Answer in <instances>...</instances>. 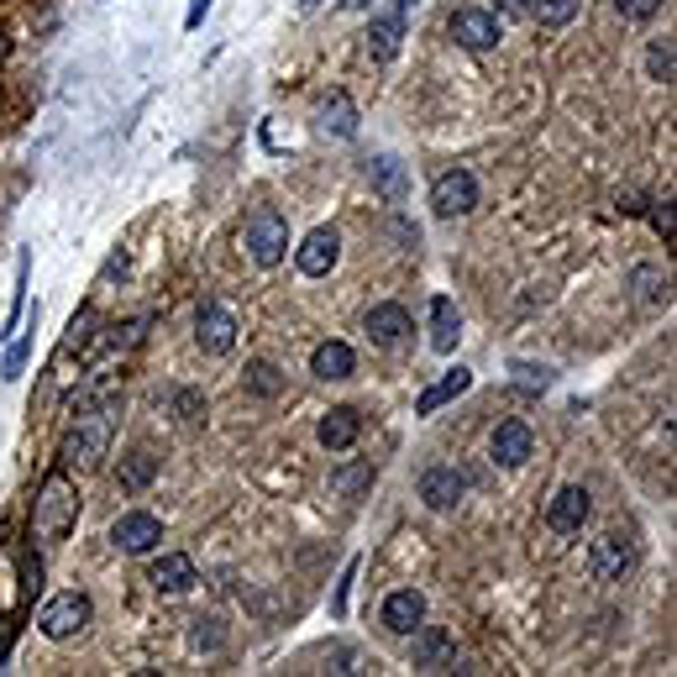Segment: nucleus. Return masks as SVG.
<instances>
[{
  "label": "nucleus",
  "instance_id": "4",
  "mask_svg": "<svg viewBox=\"0 0 677 677\" xmlns=\"http://www.w3.org/2000/svg\"><path fill=\"white\" fill-rule=\"evenodd\" d=\"M90 619H95V604L74 588V594H59V598H48L38 609V630L48 640H74L90 630Z\"/></svg>",
  "mask_w": 677,
  "mask_h": 677
},
{
  "label": "nucleus",
  "instance_id": "43",
  "mask_svg": "<svg viewBox=\"0 0 677 677\" xmlns=\"http://www.w3.org/2000/svg\"><path fill=\"white\" fill-rule=\"evenodd\" d=\"M0 59H6V38H0Z\"/></svg>",
  "mask_w": 677,
  "mask_h": 677
},
{
  "label": "nucleus",
  "instance_id": "12",
  "mask_svg": "<svg viewBox=\"0 0 677 677\" xmlns=\"http://www.w3.org/2000/svg\"><path fill=\"white\" fill-rule=\"evenodd\" d=\"M337 258H341L337 226H316V232L295 247V263H299V274H305V279H326V274L337 268Z\"/></svg>",
  "mask_w": 677,
  "mask_h": 677
},
{
  "label": "nucleus",
  "instance_id": "6",
  "mask_svg": "<svg viewBox=\"0 0 677 677\" xmlns=\"http://www.w3.org/2000/svg\"><path fill=\"white\" fill-rule=\"evenodd\" d=\"M431 205H437L441 220L473 216V211H479V179H473L468 168H447V174H437V184H431Z\"/></svg>",
  "mask_w": 677,
  "mask_h": 677
},
{
  "label": "nucleus",
  "instance_id": "27",
  "mask_svg": "<svg viewBox=\"0 0 677 677\" xmlns=\"http://www.w3.org/2000/svg\"><path fill=\"white\" fill-rule=\"evenodd\" d=\"M630 289H636V299L646 310L667 305V295H673V289H667V274H661L657 263H636V268H630Z\"/></svg>",
  "mask_w": 677,
  "mask_h": 677
},
{
  "label": "nucleus",
  "instance_id": "10",
  "mask_svg": "<svg viewBox=\"0 0 677 677\" xmlns=\"http://www.w3.org/2000/svg\"><path fill=\"white\" fill-rule=\"evenodd\" d=\"M111 541H116L126 557H147V552L163 541V520L147 515V510H126V515L111 525Z\"/></svg>",
  "mask_w": 677,
  "mask_h": 677
},
{
  "label": "nucleus",
  "instance_id": "29",
  "mask_svg": "<svg viewBox=\"0 0 677 677\" xmlns=\"http://www.w3.org/2000/svg\"><path fill=\"white\" fill-rule=\"evenodd\" d=\"M510 383H515L520 394H546L557 383V373L546 362H510Z\"/></svg>",
  "mask_w": 677,
  "mask_h": 677
},
{
  "label": "nucleus",
  "instance_id": "38",
  "mask_svg": "<svg viewBox=\"0 0 677 677\" xmlns=\"http://www.w3.org/2000/svg\"><path fill=\"white\" fill-rule=\"evenodd\" d=\"M494 17H504V21H531V0H494Z\"/></svg>",
  "mask_w": 677,
  "mask_h": 677
},
{
  "label": "nucleus",
  "instance_id": "1",
  "mask_svg": "<svg viewBox=\"0 0 677 677\" xmlns=\"http://www.w3.org/2000/svg\"><path fill=\"white\" fill-rule=\"evenodd\" d=\"M116 416H121V394L116 389H95V394L80 399V410L63 431L59 458L63 468H80V473H95L105 452H111V437H116Z\"/></svg>",
  "mask_w": 677,
  "mask_h": 677
},
{
  "label": "nucleus",
  "instance_id": "9",
  "mask_svg": "<svg viewBox=\"0 0 677 677\" xmlns=\"http://www.w3.org/2000/svg\"><path fill=\"white\" fill-rule=\"evenodd\" d=\"M462 494H468V473L452 468V462H441V468H425V473H420V499H425V510L447 515V510H458L462 504Z\"/></svg>",
  "mask_w": 677,
  "mask_h": 677
},
{
  "label": "nucleus",
  "instance_id": "44",
  "mask_svg": "<svg viewBox=\"0 0 677 677\" xmlns=\"http://www.w3.org/2000/svg\"><path fill=\"white\" fill-rule=\"evenodd\" d=\"M305 6H320V0H305Z\"/></svg>",
  "mask_w": 677,
  "mask_h": 677
},
{
  "label": "nucleus",
  "instance_id": "5",
  "mask_svg": "<svg viewBox=\"0 0 677 677\" xmlns=\"http://www.w3.org/2000/svg\"><path fill=\"white\" fill-rule=\"evenodd\" d=\"M237 337H242L237 310H232V305H220V299H205V305H199V316H195L199 352H205V358H232V352H237Z\"/></svg>",
  "mask_w": 677,
  "mask_h": 677
},
{
  "label": "nucleus",
  "instance_id": "42",
  "mask_svg": "<svg viewBox=\"0 0 677 677\" xmlns=\"http://www.w3.org/2000/svg\"><path fill=\"white\" fill-rule=\"evenodd\" d=\"M399 6H404V11H410V6H416V0H399Z\"/></svg>",
  "mask_w": 677,
  "mask_h": 677
},
{
  "label": "nucleus",
  "instance_id": "7",
  "mask_svg": "<svg viewBox=\"0 0 677 677\" xmlns=\"http://www.w3.org/2000/svg\"><path fill=\"white\" fill-rule=\"evenodd\" d=\"M588 515H594V499H588L583 483H567V489L546 499V531H557V536H578Z\"/></svg>",
  "mask_w": 677,
  "mask_h": 677
},
{
  "label": "nucleus",
  "instance_id": "22",
  "mask_svg": "<svg viewBox=\"0 0 677 677\" xmlns=\"http://www.w3.org/2000/svg\"><path fill=\"white\" fill-rule=\"evenodd\" d=\"M38 320H42V310L27 305V331H21V337L6 347V358H0V379L6 383H17L21 373H27V358H32V347H38Z\"/></svg>",
  "mask_w": 677,
  "mask_h": 677
},
{
  "label": "nucleus",
  "instance_id": "3",
  "mask_svg": "<svg viewBox=\"0 0 677 677\" xmlns=\"http://www.w3.org/2000/svg\"><path fill=\"white\" fill-rule=\"evenodd\" d=\"M242 253L258 263V268H279L284 263V253H289V226H284V216L274 205H263V211L247 216V226H242Z\"/></svg>",
  "mask_w": 677,
  "mask_h": 677
},
{
  "label": "nucleus",
  "instance_id": "35",
  "mask_svg": "<svg viewBox=\"0 0 677 677\" xmlns=\"http://www.w3.org/2000/svg\"><path fill=\"white\" fill-rule=\"evenodd\" d=\"M661 6H667V0H615V11L625 21H652L661 11Z\"/></svg>",
  "mask_w": 677,
  "mask_h": 677
},
{
  "label": "nucleus",
  "instance_id": "30",
  "mask_svg": "<svg viewBox=\"0 0 677 677\" xmlns=\"http://www.w3.org/2000/svg\"><path fill=\"white\" fill-rule=\"evenodd\" d=\"M368 483H373V462H347V468H337V473H331V494H337V499H358Z\"/></svg>",
  "mask_w": 677,
  "mask_h": 677
},
{
  "label": "nucleus",
  "instance_id": "32",
  "mask_svg": "<svg viewBox=\"0 0 677 677\" xmlns=\"http://www.w3.org/2000/svg\"><path fill=\"white\" fill-rule=\"evenodd\" d=\"M583 0H531V21H541V27H567V21L578 17Z\"/></svg>",
  "mask_w": 677,
  "mask_h": 677
},
{
  "label": "nucleus",
  "instance_id": "13",
  "mask_svg": "<svg viewBox=\"0 0 677 677\" xmlns=\"http://www.w3.org/2000/svg\"><path fill=\"white\" fill-rule=\"evenodd\" d=\"M410 636H416V667L420 673H458V640L447 636L441 625H425V619H420Z\"/></svg>",
  "mask_w": 677,
  "mask_h": 677
},
{
  "label": "nucleus",
  "instance_id": "26",
  "mask_svg": "<svg viewBox=\"0 0 677 677\" xmlns=\"http://www.w3.org/2000/svg\"><path fill=\"white\" fill-rule=\"evenodd\" d=\"M153 479H158V458H153L147 447H137V452H126V458H121V473H116L121 494H142Z\"/></svg>",
  "mask_w": 677,
  "mask_h": 677
},
{
  "label": "nucleus",
  "instance_id": "25",
  "mask_svg": "<svg viewBox=\"0 0 677 677\" xmlns=\"http://www.w3.org/2000/svg\"><path fill=\"white\" fill-rule=\"evenodd\" d=\"M320 126H326L331 137H341V142L358 137V105H352L347 90H331V100L320 105Z\"/></svg>",
  "mask_w": 677,
  "mask_h": 677
},
{
  "label": "nucleus",
  "instance_id": "36",
  "mask_svg": "<svg viewBox=\"0 0 677 677\" xmlns=\"http://www.w3.org/2000/svg\"><path fill=\"white\" fill-rule=\"evenodd\" d=\"M21 594H27V598H38V594H42V562L21 557Z\"/></svg>",
  "mask_w": 677,
  "mask_h": 677
},
{
  "label": "nucleus",
  "instance_id": "17",
  "mask_svg": "<svg viewBox=\"0 0 677 677\" xmlns=\"http://www.w3.org/2000/svg\"><path fill=\"white\" fill-rule=\"evenodd\" d=\"M410 331H416V326H410V310H404V305H394V299L368 310V341H373V347H399Z\"/></svg>",
  "mask_w": 677,
  "mask_h": 677
},
{
  "label": "nucleus",
  "instance_id": "28",
  "mask_svg": "<svg viewBox=\"0 0 677 677\" xmlns=\"http://www.w3.org/2000/svg\"><path fill=\"white\" fill-rule=\"evenodd\" d=\"M673 74H677V48H673V38H652V42H646V80L673 84Z\"/></svg>",
  "mask_w": 677,
  "mask_h": 677
},
{
  "label": "nucleus",
  "instance_id": "45",
  "mask_svg": "<svg viewBox=\"0 0 677 677\" xmlns=\"http://www.w3.org/2000/svg\"><path fill=\"white\" fill-rule=\"evenodd\" d=\"M352 6H368V0H352Z\"/></svg>",
  "mask_w": 677,
  "mask_h": 677
},
{
  "label": "nucleus",
  "instance_id": "8",
  "mask_svg": "<svg viewBox=\"0 0 677 677\" xmlns=\"http://www.w3.org/2000/svg\"><path fill=\"white\" fill-rule=\"evenodd\" d=\"M489 458L499 468H525V462L536 458V431L525 420H499L494 437H489Z\"/></svg>",
  "mask_w": 677,
  "mask_h": 677
},
{
  "label": "nucleus",
  "instance_id": "11",
  "mask_svg": "<svg viewBox=\"0 0 677 677\" xmlns=\"http://www.w3.org/2000/svg\"><path fill=\"white\" fill-rule=\"evenodd\" d=\"M630 562H636V546H630V536H619V531H609V536H598L588 546V573L598 583H619L630 573Z\"/></svg>",
  "mask_w": 677,
  "mask_h": 677
},
{
  "label": "nucleus",
  "instance_id": "39",
  "mask_svg": "<svg viewBox=\"0 0 677 677\" xmlns=\"http://www.w3.org/2000/svg\"><path fill=\"white\" fill-rule=\"evenodd\" d=\"M199 410H205V399L189 394V389H179V420H184V425H195Z\"/></svg>",
  "mask_w": 677,
  "mask_h": 677
},
{
  "label": "nucleus",
  "instance_id": "41",
  "mask_svg": "<svg viewBox=\"0 0 677 677\" xmlns=\"http://www.w3.org/2000/svg\"><path fill=\"white\" fill-rule=\"evenodd\" d=\"M205 11H211V0H189V11H184V27H189V32H199Z\"/></svg>",
  "mask_w": 677,
  "mask_h": 677
},
{
  "label": "nucleus",
  "instance_id": "21",
  "mask_svg": "<svg viewBox=\"0 0 677 677\" xmlns=\"http://www.w3.org/2000/svg\"><path fill=\"white\" fill-rule=\"evenodd\" d=\"M352 368H358V352L347 347V341H320L316 352H310V373L316 379H352Z\"/></svg>",
  "mask_w": 677,
  "mask_h": 677
},
{
  "label": "nucleus",
  "instance_id": "24",
  "mask_svg": "<svg viewBox=\"0 0 677 677\" xmlns=\"http://www.w3.org/2000/svg\"><path fill=\"white\" fill-rule=\"evenodd\" d=\"M368 179H373V189H379L389 205H404V195H410V174H404V163L389 158V153L368 163Z\"/></svg>",
  "mask_w": 677,
  "mask_h": 677
},
{
  "label": "nucleus",
  "instance_id": "23",
  "mask_svg": "<svg viewBox=\"0 0 677 677\" xmlns=\"http://www.w3.org/2000/svg\"><path fill=\"white\" fill-rule=\"evenodd\" d=\"M195 583H199V573L184 552H168L163 562H153V588H158V594H184V588H195Z\"/></svg>",
  "mask_w": 677,
  "mask_h": 677
},
{
  "label": "nucleus",
  "instance_id": "14",
  "mask_svg": "<svg viewBox=\"0 0 677 677\" xmlns=\"http://www.w3.org/2000/svg\"><path fill=\"white\" fill-rule=\"evenodd\" d=\"M452 38H458V48H468V53H489V48H499V38H504V21L494 17V11H452V27H447Z\"/></svg>",
  "mask_w": 677,
  "mask_h": 677
},
{
  "label": "nucleus",
  "instance_id": "2",
  "mask_svg": "<svg viewBox=\"0 0 677 677\" xmlns=\"http://www.w3.org/2000/svg\"><path fill=\"white\" fill-rule=\"evenodd\" d=\"M74 520H80V483H74L69 468H53L38 483V499H32V541L53 546L74 531Z\"/></svg>",
  "mask_w": 677,
  "mask_h": 677
},
{
  "label": "nucleus",
  "instance_id": "33",
  "mask_svg": "<svg viewBox=\"0 0 677 677\" xmlns=\"http://www.w3.org/2000/svg\"><path fill=\"white\" fill-rule=\"evenodd\" d=\"M646 211H652V226H657V237L673 247V242H677V205H673V199H657V205H646Z\"/></svg>",
  "mask_w": 677,
  "mask_h": 677
},
{
  "label": "nucleus",
  "instance_id": "16",
  "mask_svg": "<svg viewBox=\"0 0 677 677\" xmlns=\"http://www.w3.org/2000/svg\"><path fill=\"white\" fill-rule=\"evenodd\" d=\"M316 437H320L326 452H352L358 437H362V416L352 410V404H337V410H326V416H320Z\"/></svg>",
  "mask_w": 677,
  "mask_h": 677
},
{
  "label": "nucleus",
  "instance_id": "37",
  "mask_svg": "<svg viewBox=\"0 0 677 677\" xmlns=\"http://www.w3.org/2000/svg\"><path fill=\"white\" fill-rule=\"evenodd\" d=\"M352 578H358V562H347V573H341V583H337V594H331V615H347V588H352Z\"/></svg>",
  "mask_w": 677,
  "mask_h": 677
},
{
  "label": "nucleus",
  "instance_id": "34",
  "mask_svg": "<svg viewBox=\"0 0 677 677\" xmlns=\"http://www.w3.org/2000/svg\"><path fill=\"white\" fill-rule=\"evenodd\" d=\"M220 619H195V630H189V646H195V652H216L220 646Z\"/></svg>",
  "mask_w": 677,
  "mask_h": 677
},
{
  "label": "nucleus",
  "instance_id": "19",
  "mask_svg": "<svg viewBox=\"0 0 677 677\" xmlns=\"http://www.w3.org/2000/svg\"><path fill=\"white\" fill-rule=\"evenodd\" d=\"M458 337H462L458 299H452V295H431V347L447 358V352H458Z\"/></svg>",
  "mask_w": 677,
  "mask_h": 677
},
{
  "label": "nucleus",
  "instance_id": "31",
  "mask_svg": "<svg viewBox=\"0 0 677 677\" xmlns=\"http://www.w3.org/2000/svg\"><path fill=\"white\" fill-rule=\"evenodd\" d=\"M247 394H258V399H274L284 389V373L274 368V362H247Z\"/></svg>",
  "mask_w": 677,
  "mask_h": 677
},
{
  "label": "nucleus",
  "instance_id": "40",
  "mask_svg": "<svg viewBox=\"0 0 677 677\" xmlns=\"http://www.w3.org/2000/svg\"><path fill=\"white\" fill-rule=\"evenodd\" d=\"M11 640H17V619H11V615H0V661L11 657Z\"/></svg>",
  "mask_w": 677,
  "mask_h": 677
},
{
  "label": "nucleus",
  "instance_id": "15",
  "mask_svg": "<svg viewBox=\"0 0 677 677\" xmlns=\"http://www.w3.org/2000/svg\"><path fill=\"white\" fill-rule=\"evenodd\" d=\"M379 619H383L389 636H410L420 619H425V594H420V588H394V594L383 598Z\"/></svg>",
  "mask_w": 677,
  "mask_h": 677
},
{
  "label": "nucleus",
  "instance_id": "18",
  "mask_svg": "<svg viewBox=\"0 0 677 677\" xmlns=\"http://www.w3.org/2000/svg\"><path fill=\"white\" fill-rule=\"evenodd\" d=\"M399 48H404V6L373 17V27H368V53H373L379 63H394Z\"/></svg>",
  "mask_w": 677,
  "mask_h": 677
},
{
  "label": "nucleus",
  "instance_id": "20",
  "mask_svg": "<svg viewBox=\"0 0 677 677\" xmlns=\"http://www.w3.org/2000/svg\"><path fill=\"white\" fill-rule=\"evenodd\" d=\"M468 389H473V373H468V368H447V373L416 399V416H437L441 404H452V399L468 394Z\"/></svg>",
  "mask_w": 677,
  "mask_h": 677
}]
</instances>
